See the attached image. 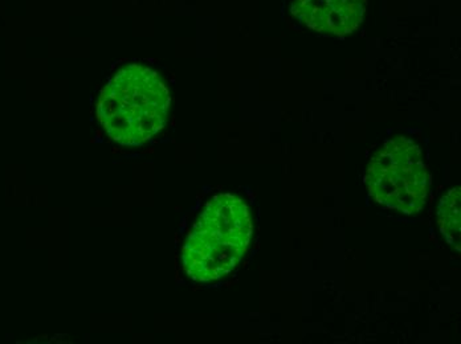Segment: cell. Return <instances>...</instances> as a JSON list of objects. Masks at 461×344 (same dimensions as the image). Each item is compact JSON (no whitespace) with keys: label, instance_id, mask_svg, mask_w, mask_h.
Wrapping results in <instances>:
<instances>
[{"label":"cell","instance_id":"cell-1","mask_svg":"<svg viewBox=\"0 0 461 344\" xmlns=\"http://www.w3.org/2000/svg\"><path fill=\"white\" fill-rule=\"evenodd\" d=\"M170 103V92L158 72L129 64L101 91L97 119L117 144L142 146L165 128Z\"/></svg>","mask_w":461,"mask_h":344},{"label":"cell","instance_id":"cell-4","mask_svg":"<svg viewBox=\"0 0 461 344\" xmlns=\"http://www.w3.org/2000/svg\"><path fill=\"white\" fill-rule=\"evenodd\" d=\"M366 0H294L292 13L306 27L325 35L345 36L364 21Z\"/></svg>","mask_w":461,"mask_h":344},{"label":"cell","instance_id":"cell-3","mask_svg":"<svg viewBox=\"0 0 461 344\" xmlns=\"http://www.w3.org/2000/svg\"><path fill=\"white\" fill-rule=\"evenodd\" d=\"M366 184L370 198L384 208L419 214L429 198V172L420 147L404 137L387 141L371 158Z\"/></svg>","mask_w":461,"mask_h":344},{"label":"cell","instance_id":"cell-5","mask_svg":"<svg viewBox=\"0 0 461 344\" xmlns=\"http://www.w3.org/2000/svg\"><path fill=\"white\" fill-rule=\"evenodd\" d=\"M438 224L449 245L460 251L461 192L459 187L449 190L438 208Z\"/></svg>","mask_w":461,"mask_h":344},{"label":"cell","instance_id":"cell-2","mask_svg":"<svg viewBox=\"0 0 461 344\" xmlns=\"http://www.w3.org/2000/svg\"><path fill=\"white\" fill-rule=\"evenodd\" d=\"M254 224L243 198L216 195L204 206L182 248L185 274L201 284L221 281L236 269L251 244Z\"/></svg>","mask_w":461,"mask_h":344}]
</instances>
